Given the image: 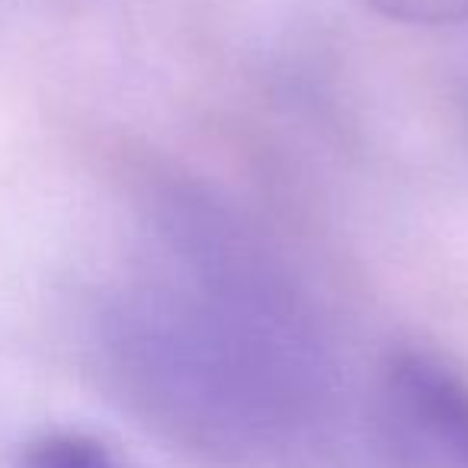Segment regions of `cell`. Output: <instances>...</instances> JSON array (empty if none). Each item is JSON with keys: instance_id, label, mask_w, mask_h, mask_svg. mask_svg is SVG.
<instances>
[{"instance_id": "6da1fadb", "label": "cell", "mask_w": 468, "mask_h": 468, "mask_svg": "<svg viewBox=\"0 0 468 468\" xmlns=\"http://www.w3.org/2000/svg\"><path fill=\"white\" fill-rule=\"evenodd\" d=\"M157 267L93 321V363L151 436L208 468H292L337 414L318 312L261 234L193 183L151 199Z\"/></svg>"}, {"instance_id": "7a4b0ae2", "label": "cell", "mask_w": 468, "mask_h": 468, "mask_svg": "<svg viewBox=\"0 0 468 468\" xmlns=\"http://www.w3.org/2000/svg\"><path fill=\"white\" fill-rule=\"evenodd\" d=\"M376 430L388 468H468V372L423 346L395 350L378 376Z\"/></svg>"}, {"instance_id": "3957f363", "label": "cell", "mask_w": 468, "mask_h": 468, "mask_svg": "<svg viewBox=\"0 0 468 468\" xmlns=\"http://www.w3.org/2000/svg\"><path fill=\"white\" fill-rule=\"evenodd\" d=\"M16 468H135L116 446L87 430H46L27 442Z\"/></svg>"}, {"instance_id": "277c9868", "label": "cell", "mask_w": 468, "mask_h": 468, "mask_svg": "<svg viewBox=\"0 0 468 468\" xmlns=\"http://www.w3.org/2000/svg\"><path fill=\"white\" fill-rule=\"evenodd\" d=\"M372 14L423 29H465L468 0H363Z\"/></svg>"}]
</instances>
